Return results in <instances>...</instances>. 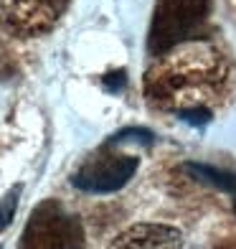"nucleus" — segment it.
Wrapping results in <instances>:
<instances>
[{"label":"nucleus","instance_id":"f257e3e1","mask_svg":"<svg viewBox=\"0 0 236 249\" xmlns=\"http://www.w3.org/2000/svg\"><path fill=\"white\" fill-rule=\"evenodd\" d=\"M231 61L213 41L188 38L157 53L145 71L142 94L160 112L185 117L190 112H211L229 99Z\"/></svg>","mask_w":236,"mask_h":249},{"label":"nucleus","instance_id":"f03ea898","mask_svg":"<svg viewBox=\"0 0 236 249\" xmlns=\"http://www.w3.org/2000/svg\"><path fill=\"white\" fill-rule=\"evenodd\" d=\"M211 13V0H157L152 26H150V51L165 53L178 46L203 26Z\"/></svg>","mask_w":236,"mask_h":249},{"label":"nucleus","instance_id":"7ed1b4c3","mask_svg":"<svg viewBox=\"0 0 236 249\" xmlns=\"http://www.w3.org/2000/svg\"><path fill=\"white\" fill-rule=\"evenodd\" d=\"M82 247H84L82 224L56 201H43L33 209L18 242V249H82Z\"/></svg>","mask_w":236,"mask_h":249},{"label":"nucleus","instance_id":"20e7f679","mask_svg":"<svg viewBox=\"0 0 236 249\" xmlns=\"http://www.w3.org/2000/svg\"><path fill=\"white\" fill-rule=\"evenodd\" d=\"M135 171H137V158L102 153L79 168L71 183L86 194H112L125 186L135 176Z\"/></svg>","mask_w":236,"mask_h":249},{"label":"nucleus","instance_id":"39448f33","mask_svg":"<svg viewBox=\"0 0 236 249\" xmlns=\"http://www.w3.org/2000/svg\"><path fill=\"white\" fill-rule=\"evenodd\" d=\"M66 0H0V18L18 36H41L61 18Z\"/></svg>","mask_w":236,"mask_h":249},{"label":"nucleus","instance_id":"423d86ee","mask_svg":"<svg viewBox=\"0 0 236 249\" xmlns=\"http://www.w3.org/2000/svg\"><path fill=\"white\" fill-rule=\"evenodd\" d=\"M109 249H183V234L165 224H135L117 234Z\"/></svg>","mask_w":236,"mask_h":249},{"label":"nucleus","instance_id":"0eeeda50","mask_svg":"<svg viewBox=\"0 0 236 249\" xmlns=\"http://www.w3.org/2000/svg\"><path fill=\"white\" fill-rule=\"evenodd\" d=\"M185 171L196 180H203L206 186L221 188V191H226V194L236 196V173L234 171H223V168L208 165V163H185Z\"/></svg>","mask_w":236,"mask_h":249},{"label":"nucleus","instance_id":"6e6552de","mask_svg":"<svg viewBox=\"0 0 236 249\" xmlns=\"http://www.w3.org/2000/svg\"><path fill=\"white\" fill-rule=\"evenodd\" d=\"M18 198H20V186H13L8 194L0 198V231L13 221L16 216V206H18Z\"/></svg>","mask_w":236,"mask_h":249},{"label":"nucleus","instance_id":"1a4fd4ad","mask_svg":"<svg viewBox=\"0 0 236 249\" xmlns=\"http://www.w3.org/2000/svg\"><path fill=\"white\" fill-rule=\"evenodd\" d=\"M152 138H155V135H152L150 130H142V127H127V130L117 132L107 145H117V142H122V140H135V142H140V145H150Z\"/></svg>","mask_w":236,"mask_h":249}]
</instances>
